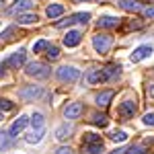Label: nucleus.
I'll use <instances>...</instances> for the list:
<instances>
[{"instance_id":"nucleus-18","label":"nucleus","mask_w":154,"mask_h":154,"mask_svg":"<svg viewBox=\"0 0 154 154\" xmlns=\"http://www.w3.org/2000/svg\"><path fill=\"white\" fill-rule=\"evenodd\" d=\"M17 23L19 25H33V23H37V14H33V12H21L17 17Z\"/></svg>"},{"instance_id":"nucleus-37","label":"nucleus","mask_w":154,"mask_h":154,"mask_svg":"<svg viewBox=\"0 0 154 154\" xmlns=\"http://www.w3.org/2000/svg\"><path fill=\"white\" fill-rule=\"evenodd\" d=\"M125 152H128L125 148H117V150H113V152H111V154H125Z\"/></svg>"},{"instance_id":"nucleus-36","label":"nucleus","mask_w":154,"mask_h":154,"mask_svg":"<svg viewBox=\"0 0 154 154\" xmlns=\"http://www.w3.org/2000/svg\"><path fill=\"white\" fill-rule=\"evenodd\" d=\"M146 93H148V97H150V99H154V84H150V86H148V91H146Z\"/></svg>"},{"instance_id":"nucleus-4","label":"nucleus","mask_w":154,"mask_h":154,"mask_svg":"<svg viewBox=\"0 0 154 154\" xmlns=\"http://www.w3.org/2000/svg\"><path fill=\"white\" fill-rule=\"evenodd\" d=\"M88 19H91L88 12H74L70 17H66L64 21H58L56 27H58V29H64V27H70V25H76V23H86Z\"/></svg>"},{"instance_id":"nucleus-6","label":"nucleus","mask_w":154,"mask_h":154,"mask_svg":"<svg viewBox=\"0 0 154 154\" xmlns=\"http://www.w3.org/2000/svg\"><path fill=\"white\" fill-rule=\"evenodd\" d=\"M41 95H43V88L41 86H27V88H23L19 93V97L25 99V101H37Z\"/></svg>"},{"instance_id":"nucleus-28","label":"nucleus","mask_w":154,"mask_h":154,"mask_svg":"<svg viewBox=\"0 0 154 154\" xmlns=\"http://www.w3.org/2000/svg\"><path fill=\"white\" fill-rule=\"evenodd\" d=\"M31 125H33V128H43V115H41V113H33Z\"/></svg>"},{"instance_id":"nucleus-40","label":"nucleus","mask_w":154,"mask_h":154,"mask_svg":"<svg viewBox=\"0 0 154 154\" xmlns=\"http://www.w3.org/2000/svg\"><path fill=\"white\" fill-rule=\"evenodd\" d=\"M0 119H2V117H0Z\"/></svg>"},{"instance_id":"nucleus-3","label":"nucleus","mask_w":154,"mask_h":154,"mask_svg":"<svg viewBox=\"0 0 154 154\" xmlns=\"http://www.w3.org/2000/svg\"><path fill=\"white\" fill-rule=\"evenodd\" d=\"M111 43H113V39L107 33H99V35L93 37V48H95L97 54H107L111 49Z\"/></svg>"},{"instance_id":"nucleus-29","label":"nucleus","mask_w":154,"mask_h":154,"mask_svg":"<svg viewBox=\"0 0 154 154\" xmlns=\"http://www.w3.org/2000/svg\"><path fill=\"white\" fill-rule=\"evenodd\" d=\"M45 56H48V60H58V58H60V48H56V45H49Z\"/></svg>"},{"instance_id":"nucleus-7","label":"nucleus","mask_w":154,"mask_h":154,"mask_svg":"<svg viewBox=\"0 0 154 154\" xmlns=\"http://www.w3.org/2000/svg\"><path fill=\"white\" fill-rule=\"evenodd\" d=\"M136 111H138V105H136V101H123L121 105H119V115L123 119H130L136 115Z\"/></svg>"},{"instance_id":"nucleus-5","label":"nucleus","mask_w":154,"mask_h":154,"mask_svg":"<svg viewBox=\"0 0 154 154\" xmlns=\"http://www.w3.org/2000/svg\"><path fill=\"white\" fill-rule=\"evenodd\" d=\"M25 62H27V54H25V49H19V51H14L4 64L11 66V68H14V70H19L21 66H25Z\"/></svg>"},{"instance_id":"nucleus-30","label":"nucleus","mask_w":154,"mask_h":154,"mask_svg":"<svg viewBox=\"0 0 154 154\" xmlns=\"http://www.w3.org/2000/svg\"><path fill=\"white\" fill-rule=\"evenodd\" d=\"M14 103H11L8 99H0V111H12Z\"/></svg>"},{"instance_id":"nucleus-32","label":"nucleus","mask_w":154,"mask_h":154,"mask_svg":"<svg viewBox=\"0 0 154 154\" xmlns=\"http://www.w3.org/2000/svg\"><path fill=\"white\" fill-rule=\"evenodd\" d=\"M12 33H14V27H8V29H4V31L0 33V41H2V39H8Z\"/></svg>"},{"instance_id":"nucleus-22","label":"nucleus","mask_w":154,"mask_h":154,"mask_svg":"<svg viewBox=\"0 0 154 154\" xmlns=\"http://www.w3.org/2000/svg\"><path fill=\"white\" fill-rule=\"evenodd\" d=\"M91 123H95V125H99V128H105L107 117L103 115V113H93V115H91Z\"/></svg>"},{"instance_id":"nucleus-35","label":"nucleus","mask_w":154,"mask_h":154,"mask_svg":"<svg viewBox=\"0 0 154 154\" xmlns=\"http://www.w3.org/2000/svg\"><path fill=\"white\" fill-rule=\"evenodd\" d=\"M144 17H148V19H154V8H144Z\"/></svg>"},{"instance_id":"nucleus-38","label":"nucleus","mask_w":154,"mask_h":154,"mask_svg":"<svg viewBox=\"0 0 154 154\" xmlns=\"http://www.w3.org/2000/svg\"><path fill=\"white\" fill-rule=\"evenodd\" d=\"M4 68H6V64H0V74H4Z\"/></svg>"},{"instance_id":"nucleus-16","label":"nucleus","mask_w":154,"mask_h":154,"mask_svg":"<svg viewBox=\"0 0 154 154\" xmlns=\"http://www.w3.org/2000/svg\"><path fill=\"white\" fill-rule=\"evenodd\" d=\"M119 6L125 12H140L142 11V2H138V0H121Z\"/></svg>"},{"instance_id":"nucleus-11","label":"nucleus","mask_w":154,"mask_h":154,"mask_svg":"<svg viewBox=\"0 0 154 154\" xmlns=\"http://www.w3.org/2000/svg\"><path fill=\"white\" fill-rule=\"evenodd\" d=\"M31 8H33V2L31 0H14V4L8 8V12L11 14H21V12L31 11Z\"/></svg>"},{"instance_id":"nucleus-31","label":"nucleus","mask_w":154,"mask_h":154,"mask_svg":"<svg viewBox=\"0 0 154 154\" xmlns=\"http://www.w3.org/2000/svg\"><path fill=\"white\" fill-rule=\"evenodd\" d=\"M8 140H11V136H8V131H0V150L8 146Z\"/></svg>"},{"instance_id":"nucleus-21","label":"nucleus","mask_w":154,"mask_h":154,"mask_svg":"<svg viewBox=\"0 0 154 154\" xmlns=\"http://www.w3.org/2000/svg\"><path fill=\"white\" fill-rule=\"evenodd\" d=\"M43 134H45V130H43V128H39L37 131H33V134H29V136H27L25 140H27L29 144H39L41 140H43Z\"/></svg>"},{"instance_id":"nucleus-26","label":"nucleus","mask_w":154,"mask_h":154,"mask_svg":"<svg viewBox=\"0 0 154 154\" xmlns=\"http://www.w3.org/2000/svg\"><path fill=\"white\" fill-rule=\"evenodd\" d=\"M111 140H113V142H125V140H128V134L123 130H117V131L111 134Z\"/></svg>"},{"instance_id":"nucleus-17","label":"nucleus","mask_w":154,"mask_h":154,"mask_svg":"<svg viewBox=\"0 0 154 154\" xmlns=\"http://www.w3.org/2000/svg\"><path fill=\"white\" fill-rule=\"evenodd\" d=\"M113 97H115V91H103V93H99V95H97V105L107 107L109 103H111Z\"/></svg>"},{"instance_id":"nucleus-33","label":"nucleus","mask_w":154,"mask_h":154,"mask_svg":"<svg viewBox=\"0 0 154 154\" xmlns=\"http://www.w3.org/2000/svg\"><path fill=\"white\" fill-rule=\"evenodd\" d=\"M142 121L146 123V125H154V113H146L142 117Z\"/></svg>"},{"instance_id":"nucleus-12","label":"nucleus","mask_w":154,"mask_h":154,"mask_svg":"<svg viewBox=\"0 0 154 154\" xmlns=\"http://www.w3.org/2000/svg\"><path fill=\"white\" fill-rule=\"evenodd\" d=\"M86 80L91 84H101V82H105L107 80V74L103 68H95V70H91L88 74H86Z\"/></svg>"},{"instance_id":"nucleus-14","label":"nucleus","mask_w":154,"mask_h":154,"mask_svg":"<svg viewBox=\"0 0 154 154\" xmlns=\"http://www.w3.org/2000/svg\"><path fill=\"white\" fill-rule=\"evenodd\" d=\"M64 4H60V2H51L48 8H45V14H48L49 19H58V17H62L64 14Z\"/></svg>"},{"instance_id":"nucleus-1","label":"nucleus","mask_w":154,"mask_h":154,"mask_svg":"<svg viewBox=\"0 0 154 154\" xmlns=\"http://www.w3.org/2000/svg\"><path fill=\"white\" fill-rule=\"evenodd\" d=\"M27 76H35V78H48L49 76V66L43 62H29L25 66Z\"/></svg>"},{"instance_id":"nucleus-34","label":"nucleus","mask_w":154,"mask_h":154,"mask_svg":"<svg viewBox=\"0 0 154 154\" xmlns=\"http://www.w3.org/2000/svg\"><path fill=\"white\" fill-rule=\"evenodd\" d=\"M56 154H74L70 150V148H66V146H64V148H58V150H56Z\"/></svg>"},{"instance_id":"nucleus-39","label":"nucleus","mask_w":154,"mask_h":154,"mask_svg":"<svg viewBox=\"0 0 154 154\" xmlns=\"http://www.w3.org/2000/svg\"><path fill=\"white\" fill-rule=\"evenodd\" d=\"M0 4H2V0H0Z\"/></svg>"},{"instance_id":"nucleus-19","label":"nucleus","mask_w":154,"mask_h":154,"mask_svg":"<svg viewBox=\"0 0 154 154\" xmlns=\"http://www.w3.org/2000/svg\"><path fill=\"white\" fill-rule=\"evenodd\" d=\"M103 152V142L99 144H82V154H101Z\"/></svg>"},{"instance_id":"nucleus-8","label":"nucleus","mask_w":154,"mask_h":154,"mask_svg":"<svg viewBox=\"0 0 154 154\" xmlns=\"http://www.w3.org/2000/svg\"><path fill=\"white\" fill-rule=\"evenodd\" d=\"M82 111H84L82 103H70V105L64 109V117L66 119H78L82 115Z\"/></svg>"},{"instance_id":"nucleus-15","label":"nucleus","mask_w":154,"mask_h":154,"mask_svg":"<svg viewBox=\"0 0 154 154\" xmlns=\"http://www.w3.org/2000/svg\"><path fill=\"white\" fill-rule=\"evenodd\" d=\"M119 23H121V19H117V17H101L97 21L101 29H113V27H119Z\"/></svg>"},{"instance_id":"nucleus-23","label":"nucleus","mask_w":154,"mask_h":154,"mask_svg":"<svg viewBox=\"0 0 154 154\" xmlns=\"http://www.w3.org/2000/svg\"><path fill=\"white\" fill-rule=\"evenodd\" d=\"M103 70H105L107 80H109V78H115V76H119V70H121V68H119V66H115V64H109V66H105Z\"/></svg>"},{"instance_id":"nucleus-9","label":"nucleus","mask_w":154,"mask_h":154,"mask_svg":"<svg viewBox=\"0 0 154 154\" xmlns=\"http://www.w3.org/2000/svg\"><path fill=\"white\" fill-rule=\"evenodd\" d=\"M152 54V48L150 45H140V48L134 49V54L130 56V60L134 62V64H138V62H142V60H146L148 56Z\"/></svg>"},{"instance_id":"nucleus-13","label":"nucleus","mask_w":154,"mask_h":154,"mask_svg":"<svg viewBox=\"0 0 154 154\" xmlns=\"http://www.w3.org/2000/svg\"><path fill=\"white\" fill-rule=\"evenodd\" d=\"M80 39H82V33L80 31H68L64 35V45L66 48H76L80 43Z\"/></svg>"},{"instance_id":"nucleus-2","label":"nucleus","mask_w":154,"mask_h":154,"mask_svg":"<svg viewBox=\"0 0 154 154\" xmlns=\"http://www.w3.org/2000/svg\"><path fill=\"white\" fill-rule=\"evenodd\" d=\"M56 76L62 82H76L80 78V70L76 66H62V68L56 70Z\"/></svg>"},{"instance_id":"nucleus-24","label":"nucleus","mask_w":154,"mask_h":154,"mask_svg":"<svg viewBox=\"0 0 154 154\" xmlns=\"http://www.w3.org/2000/svg\"><path fill=\"white\" fill-rule=\"evenodd\" d=\"M99 142H101V138L97 134H93V131L84 134V138H82V144H99Z\"/></svg>"},{"instance_id":"nucleus-20","label":"nucleus","mask_w":154,"mask_h":154,"mask_svg":"<svg viewBox=\"0 0 154 154\" xmlns=\"http://www.w3.org/2000/svg\"><path fill=\"white\" fill-rule=\"evenodd\" d=\"M70 134H72V128L66 123V125H60L58 130H56V138H58L60 142H64V140H68V138H70Z\"/></svg>"},{"instance_id":"nucleus-10","label":"nucleus","mask_w":154,"mask_h":154,"mask_svg":"<svg viewBox=\"0 0 154 154\" xmlns=\"http://www.w3.org/2000/svg\"><path fill=\"white\" fill-rule=\"evenodd\" d=\"M29 121H31V119L27 117V115H21V117H19V119H17V121H14V123L11 125V130H8V136H11V138H17V136H19V134L25 130V125H27Z\"/></svg>"},{"instance_id":"nucleus-25","label":"nucleus","mask_w":154,"mask_h":154,"mask_svg":"<svg viewBox=\"0 0 154 154\" xmlns=\"http://www.w3.org/2000/svg\"><path fill=\"white\" fill-rule=\"evenodd\" d=\"M48 48H49V43L45 41V39H39V41L33 43V51H35V54H41L43 49H48Z\"/></svg>"},{"instance_id":"nucleus-27","label":"nucleus","mask_w":154,"mask_h":154,"mask_svg":"<svg viewBox=\"0 0 154 154\" xmlns=\"http://www.w3.org/2000/svg\"><path fill=\"white\" fill-rule=\"evenodd\" d=\"M146 150H148V148H146L144 144H134L125 154H146Z\"/></svg>"}]
</instances>
